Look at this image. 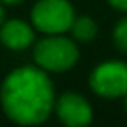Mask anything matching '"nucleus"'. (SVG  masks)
<instances>
[{"instance_id":"nucleus-1","label":"nucleus","mask_w":127,"mask_h":127,"mask_svg":"<svg viewBox=\"0 0 127 127\" xmlns=\"http://www.w3.org/2000/svg\"><path fill=\"white\" fill-rule=\"evenodd\" d=\"M0 101L5 115L21 125L45 122L56 104L52 82L40 66L12 70L2 84Z\"/></svg>"},{"instance_id":"nucleus-2","label":"nucleus","mask_w":127,"mask_h":127,"mask_svg":"<svg viewBox=\"0 0 127 127\" xmlns=\"http://www.w3.org/2000/svg\"><path fill=\"white\" fill-rule=\"evenodd\" d=\"M33 58L42 70L61 73L75 66L78 61V47L66 37L49 35L35 45Z\"/></svg>"},{"instance_id":"nucleus-3","label":"nucleus","mask_w":127,"mask_h":127,"mask_svg":"<svg viewBox=\"0 0 127 127\" xmlns=\"http://www.w3.org/2000/svg\"><path fill=\"white\" fill-rule=\"evenodd\" d=\"M75 19L68 0H38L32 9L33 26L47 35H61L71 28Z\"/></svg>"},{"instance_id":"nucleus-4","label":"nucleus","mask_w":127,"mask_h":127,"mask_svg":"<svg viewBox=\"0 0 127 127\" xmlns=\"http://www.w3.org/2000/svg\"><path fill=\"white\" fill-rule=\"evenodd\" d=\"M91 87L103 97H120L127 94V64L108 61L94 68L91 73Z\"/></svg>"},{"instance_id":"nucleus-5","label":"nucleus","mask_w":127,"mask_h":127,"mask_svg":"<svg viewBox=\"0 0 127 127\" xmlns=\"http://www.w3.org/2000/svg\"><path fill=\"white\" fill-rule=\"evenodd\" d=\"M56 113L59 120L70 127H82L91 124L92 120V108L82 97L80 94L75 92H64L59 96V99L54 104Z\"/></svg>"},{"instance_id":"nucleus-6","label":"nucleus","mask_w":127,"mask_h":127,"mask_svg":"<svg viewBox=\"0 0 127 127\" xmlns=\"http://www.w3.org/2000/svg\"><path fill=\"white\" fill-rule=\"evenodd\" d=\"M33 40H35L33 28L21 19L4 21L0 26V42L11 51H23L30 47Z\"/></svg>"},{"instance_id":"nucleus-7","label":"nucleus","mask_w":127,"mask_h":127,"mask_svg":"<svg viewBox=\"0 0 127 127\" xmlns=\"http://www.w3.org/2000/svg\"><path fill=\"white\" fill-rule=\"evenodd\" d=\"M70 32L73 33V37L80 42H89L96 37L97 33V25L94 23V19L87 18V16H80V18H75L73 23H71V28Z\"/></svg>"},{"instance_id":"nucleus-8","label":"nucleus","mask_w":127,"mask_h":127,"mask_svg":"<svg viewBox=\"0 0 127 127\" xmlns=\"http://www.w3.org/2000/svg\"><path fill=\"white\" fill-rule=\"evenodd\" d=\"M113 38H115V44L120 51L127 52V18L120 19L113 30Z\"/></svg>"},{"instance_id":"nucleus-9","label":"nucleus","mask_w":127,"mask_h":127,"mask_svg":"<svg viewBox=\"0 0 127 127\" xmlns=\"http://www.w3.org/2000/svg\"><path fill=\"white\" fill-rule=\"evenodd\" d=\"M108 2L118 11H127V0H108Z\"/></svg>"},{"instance_id":"nucleus-10","label":"nucleus","mask_w":127,"mask_h":127,"mask_svg":"<svg viewBox=\"0 0 127 127\" xmlns=\"http://www.w3.org/2000/svg\"><path fill=\"white\" fill-rule=\"evenodd\" d=\"M2 2H5V4H9V5H18V4L23 2V0H2Z\"/></svg>"},{"instance_id":"nucleus-11","label":"nucleus","mask_w":127,"mask_h":127,"mask_svg":"<svg viewBox=\"0 0 127 127\" xmlns=\"http://www.w3.org/2000/svg\"><path fill=\"white\" fill-rule=\"evenodd\" d=\"M4 19H5V12H4V9H2V5H0V26H2V23H4Z\"/></svg>"},{"instance_id":"nucleus-12","label":"nucleus","mask_w":127,"mask_h":127,"mask_svg":"<svg viewBox=\"0 0 127 127\" xmlns=\"http://www.w3.org/2000/svg\"><path fill=\"white\" fill-rule=\"evenodd\" d=\"M124 97H125V99H124V104H125V111H127V94H125Z\"/></svg>"}]
</instances>
